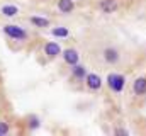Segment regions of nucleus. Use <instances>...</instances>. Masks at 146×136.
I'll use <instances>...</instances> for the list:
<instances>
[{
	"mask_svg": "<svg viewBox=\"0 0 146 136\" xmlns=\"http://www.w3.org/2000/svg\"><path fill=\"white\" fill-rule=\"evenodd\" d=\"M51 34H53L54 37H61V39H66V37H70V31H68L66 27H63V26L53 27V29H51Z\"/></svg>",
	"mask_w": 146,
	"mask_h": 136,
	"instance_id": "nucleus-14",
	"label": "nucleus"
},
{
	"mask_svg": "<svg viewBox=\"0 0 146 136\" xmlns=\"http://www.w3.org/2000/svg\"><path fill=\"white\" fill-rule=\"evenodd\" d=\"M107 87L114 94H121L126 87V77L121 73H109L107 77Z\"/></svg>",
	"mask_w": 146,
	"mask_h": 136,
	"instance_id": "nucleus-2",
	"label": "nucleus"
},
{
	"mask_svg": "<svg viewBox=\"0 0 146 136\" xmlns=\"http://www.w3.org/2000/svg\"><path fill=\"white\" fill-rule=\"evenodd\" d=\"M102 56H104L106 63H109V65H115V63L121 60V53H119L115 48H112V46H107V48L102 51Z\"/></svg>",
	"mask_w": 146,
	"mask_h": 136,
	"instance_id": "nucleus-6",
	"label": "nucleus"
},
{
	"mask_svg": "<svg viewBox=\"0 0 146 136\" xmlns=\"http://www.w3.org/2000/svg\"><path fill=\"white\" fill-rule=\"evenodd\" d=\"M58 10L61 14H72L75 10V0H58Z\"/></svg>",
	"mask_w": 146,
	"mask_h": 136,
	"instance_id": "nucleus-12",
	"label": "nucleus"
},
{
	"mask_svg": "<svg viewBox=\"0 0 146 136\" xmlns=\"http://www.w3.org/2000/svg\"><path fill=\"white\" fill-rule=\"evenodd\" d=\"M2 31H3V34L9 39H12V41L22 43V41H27L29 39V33L22 26H17V24H3L2 26Z\"/></svg>",
	"mask_w": 146,
	"mask_h": 136,
	"instance_id": "nucleus-1",
	"label": "nucleus"
},
{
	"mask_svg": "<svg viewBox=\"0 0 146 136\" xmlns=\"http://www.w3.org/2000/svg\"><path fill=\"white\" fill-rule=\"evenodd\" d=\"M42 53L46 55V58L54 60V58H58V56L63 53V49H61V46H60L56 41H48V43L42 46Z\"/></svg>",
	"mask_w": 146,
	"mask_h": 136,
	"instance_id": "nucleus-3",
	"label": "nucleus"
},
{
	"mask_svg": "<svg viewBox=\"0 0 146 136\" xmlns=\"http://www.w3.org/2000/svg\"><path fill=\"white\" fill-rule=\"evenodd\" d=\"M27 21H29V24H33L34 27H37V29H44V27H49V26H51L49 19H46V17H39V15H31Z\"/></svg>",
	"mask_w": 146,
	"mask_h": 136,
	"instance_id": "nucleus-10",
	"label": "nucleus"
},
{
	"mask_svg": "<svg viewBox=\"0 0 146 136\" xmlns=\"http://www.w3.org/2000/svg\"><path fill=\"white\" fill-rule=\"evenodd\" d=\"M27 128H29V131H36L41 128V119H39V116L36 114H29L27 116Z\"/></svg>",
	"mask_w": 146,
	"mask_h": 136,
	"instance_id": "nucleus-13",
	"label": "nucleus"
},
{
	"mask_svg": "<svg viewBox=\"0 0 146 136\" xmlns=\"http://www.w3.org/2000/svg\"><path fill=\"white\" fill-rule=\"evenodd\" d=\"M0 14H2L3 17L12 19V17L19 15V7H17L15 3H3V5L0 7Z\"/></svg>",
	"mask_w": 146,
	"mask_h": 136,
	"instance_id": "nucleus-8",
	"label": "nucleus"
},
{
	"mask_svg": "<svg viewBox=\"0 0 146 136\" xmlns=\"http://www.w3.org/2000/svg\"><path fill=\"white\" fill-rule=\"evenodd\" d=\"M87 73H88V71H87V67H85V65L76 63V65L72 67V78H75V80H85Z\"/></svg>",
	"mask_w": 146,
	"mask_h": 136,
	"instance_id": "nucleus-11",
	"label": "nucleus"
},
{
	"mask_svg": "<svg viewBox=\"0 0 146 136\" xmlns=\"http://www.w3.org/2000/svg\"><path fill=\"white\" fill-rule=\"evenodd\" d=\"M61 56H63V61H65L68 67H73V65H76V63L80 61V53H78L75 48L65 49V51L61 53Z\"/></svg>",
	"mask_w": 146,
	"mask_h": 136,
	"instance_id": "nucleus-5",
	"label": "nucleus"
},
{
	"mask_svg": "<svg viewBox=\"0 0 146 136\" xmlns=\"http://www.w3.org/2000/svg\"><path fill=\"white\" fill-rule=\"evenodd\" d=\"M99 9L104 14H114L119 9V3H117V0H100L99 2Z\"/></svg>",
	"mask_w": 146,
	"mask_h": 136,
	"instance_id": "nucleus-7",
	"label": "nucleus"
},
{
	"mask_svg": "<svg viewBox=\"0 0 146 136\" xmlns=\"http://www.w3.org/2000/svg\"><path fill=\"white\" fill-rule=\"evenodd\" d=\"M85 85H87L88 90L97 92V90L102 89V78H100L97 73H87V77H85Z\"/></svg>",
	"mask_w": 146,
	"mask_h": 136,
	"instance_id": "nucleus-4",
	"label": "nucleus"
},
{
	"mask_svg": "<svg viewBox=\"0 0 146 136\" xmlns=\"http://www.w3.org/2000/svg\"><path fill=\"white\" fill-rule=\"evenodd\" d=\"M114 133H115V135H124V136L129 135V131H127V129H124V128H117V129H115Z\"/></svg>",
	"mask_w": 146,
	"mask_h": 136,
	"instance_id": "nucleus-16",
	"label": "nucleus"
},
{
	"mask_svg": "<svg viewBox=\"0 0 146 136\" xmlns=\"http://www.w3.org/2000/svg\"><path fill=\"white\" fill-rule=\"evenodd\" d=\"M10 133V126H9V123L7 121H0V136H5Z\"/></svg>",
	"mask_w": 146,
	"mask_h": 136,
	"instance_id": "nucleus-15",
	"label": "nucleus"
},
{
	"mask_svg": "<svg viewBox=\"0 0 146 136\" xmlns=\"http://www.w3.org/2000/svg\"><path fill=\"white\" fill-rule=\"evenodd\" d=\"M133 92L136 95H146V77H139L133 82Z\"/></svg>",
	"mask_w": 146,
	"mask_h": 136,
	"instance_id": "nucleus-9",
	"label": "nucleus"
}]
</instances>
